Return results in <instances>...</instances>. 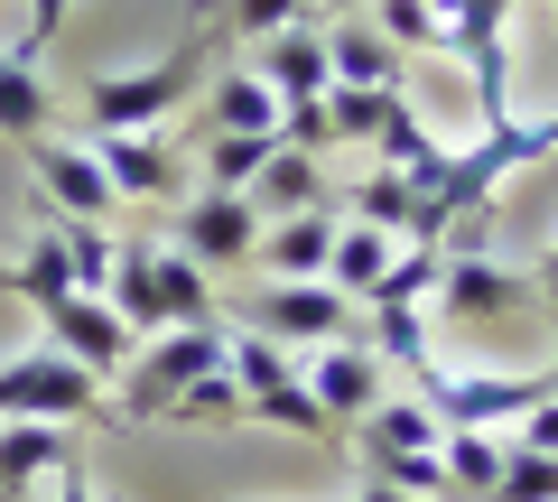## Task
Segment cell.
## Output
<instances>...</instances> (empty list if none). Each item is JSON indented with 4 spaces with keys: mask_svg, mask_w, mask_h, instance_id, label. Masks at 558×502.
Segmentation results:
<instances>
[{
    "mask_svg": "<svg viewBox=\"0 0 558 502\" xmlns=\"http://www.w3.org/2000/svg\"><path fill=\"white\" fill-rule=\"evenodd\" d=\"M494 502H558V456H539V446H502V483Z\"/></svg>",
    "mask_w": 558,
    "mask_h": 502,
    "instance_id": "cell-31",
    "label": "cell"
},
{
    "mask_svg": "<svg viewBox=\"0 0 558 502\" xmlns=\"http://www.w3.org/2000/svg\"><path fill=\"white\" fill-rule=\"evenodd\" d=\"M549 261H558V252H549Z\"/></svg>",
    "mask_w": 558,
    "mask_h": 502,
    "instance_id": "cell-40",
    "label": "cell"
},
{
    "mask_svg": "<svg viewBox=\"0 0 558 502\" xmlns=\"http://www.w3.org/2000/svg\"><path fill=\"white\" fill-rule=\"evenodd\" d=\"M149 298H159V335H168V326H233V317H223L215 270H196L178 242H168V252H149Z\"/></svg>",
    "mask_w": 558,
    "mask_h": 502,
    "instance_id": "cell-15",
    "label": "cell"
},
{
    "mask_svg": "<svg viewBox=\"0 0 558 502\" xmlns=\"http://www.w3.org/2000/svg\"><path fill=\"white\" fill-rule=\"evenodd\" d=\"M178 252L196 270H252L260 252V215L242 196H186L178 205Z\"/></svg>",
    "mask_w": 558,
    "mask_h": 502,
    "instance_id": "cell-13",
    "label": "cell"
},
{
    "mask_svg": "<svg viewBox=\"0 0 558 502\" xmlns=\"http://www.w3.org/2000/svg\"><path fill=\"white\" fill-rule=\"evenodd\" d=\"M539 280L502 270L494 252H447V280H438V317L447 326H494V317H531Z\"/></svg>",
    "mask_w": 558,
    "mask_h": 502,
    "instance_id": "cell-9",
    "label": "cell"
},
{
    "mask_svg": "<svg viewBox=\"0 0 558 502\" xmlns=\"http://www.w3.org/2000/svg\"><path fill=\"white\" fill-rule=\"evenodd\" d=\"M363 20H373L381 38L400 47V57H418V47H447V38H438V0H373Z\"/></svg>",
    "mask_w": 558,
    "mask_h": 502,
    "instance_id": "cell-30",
    "label": "cell"
},
{
    "mask_svg": "<svg viewBox=\"0 0 558 502\" xmlns=\"http://www.w3.org/2000/svg\"><path fill=\"white\" fill-rule=\"evenodd\" d=\"M252 75L270 84L279 102H317L326 84H336V75H326V20H289V28H270Z\"/></svg>",
    "mask_w": 558,
    "mask_h": 502,
    "instance_id": "cell-14",
    "label": "cell"
},
{
    "mask_svg": "<svg viewBox=\"0 0 558 502\" xmlns=\"http://www.w3.org/2000/svg\"><path fill=\"white\" fill-rule=\"evenodd\" d=\"M391 261H400L391 233H373V223H344V215H336V252H326V289H336V298L373 307V289L391 280Z\"/></svg>",
    "mask_w": 558,
    "mask_h": 502,
    "instance_id": "cell-19",
    "label": "cell"
},
{
    "mask_svg": "<svg viewBox=\"0 0 558 502\" xmlns=\"http://www.w3.org/2000/svg\"><path fill=\"white\" fill-rule=\"evenodd\" d=\"M418 401L438 409V428H521L539 401H549V372H484V363H428L418 372Z\"/></svg>",
    "mask_w": 558,
    "mask_h": 502,
    "instance_id": "cell-3",
    "label": "cell"
},
{
    "mask_svg": "<svg viewBox=\"0 0 558 502\" xmlns=\"http://www.w3.org/2000/svg\"><path fill=\"white\" fill-rule=\"evenodd\" d=\"M512 438H521V446H539V456H558V391H549V401H539L531 419L512 428Z\"/></svg>",
    "mask_w": 558,
    "mask_h": 502,
    "instance_id": "cell-35",
    "label": "cell"
},
{
    "mask_svg": "<svg viewBox=\"0 0 558 502\" xmlns=\"http://www.w3.org/2000/svg\"><path fill=\"white\" fill-rule=\"evenodd\" d=\"M65 252H75V289H84V298H102V289H112V252H121V242L102 233V223H65Z\"/></svg>",
    "mask_w": 558,
    "mask_h": 502,
    "instance_id": "cell-33",
    "label": "cell"
},
{
    "mask_svg": "<svg viewBox=\"0 0 558 502\" xmlns=\"http://www.w3.org/2000/svg\"><path fill=\"white\" fill-rule=\"evenodd\" d=\"M242 326H260L270 344H307V354H317V344L363 335V307L336 298L326 280H270V289L252 298V317H242Z\"/></svg>",
    "mask_w": 558,
    "mask_h": 502,
    "instance_id": "cell-6",
    "label": "cell"
},
{
    "mask_svg": "<svg viewBox=\"0 0 558 502\" xmlns=\"http://www.w3.org/2000/svg\"><path fill=\"white\" fill-rule=\"evenodd\" d=\"M84 149L102 159L121 205H186V159H178L168 131H94Z\"/></svg>",
    "mask_w": 558,
    "mask_h": 502,
    "instance_id": "cell-7",
    "label": "cell"
},
{
    "mask_svg": "<svg viewBox=\"0 0 558 502\" xmlns=\"http://www.w3.org/2000/svg\"><path fill=\"white\" fill-rule=\"evenodd\" d=\"M381 112H391V94H363V84H326V131H336V149H373Z\"/></svg>",
    "mask_w": 558,
    "mask_h": 502,
    "instance_id": "cell-28",
    "label": "cell"
},
{
    "mask_svg": "<svg viewBox=\"0 0 558 502\" xmlns=\"http://www.w3.org/2000/svg\"><path fill=\"white\" fill-rule=\"evenodd\" d=\"M196 84H205V38H186L178 57L140 65V75H94L84 84V121H94V131H159Z\"/></svg>",
    "mask_w": 558,
    "mask_h": 502,
    "instance_id": "cell-4",
    "label": "cell"
},
{
    "mask_svg": "<svg viewBox=\"0 0 558 502\" xmlns=\"http://www.w3.org/2000/svg\"><path fill=\"white\" fill-rule=\"evenodd\" d=\"M20 10H28V28H20V57H47V38L65 28V10H75V0H20Z\"/></svg>",
    "mask_w": 558,
    "mask_h": 502,
    "instance_id": "cell-34",
    "label": "cell"
},
{
    "mask_svg": "<svg viewBox=\"0 0 558 502\" xmlns=\"http://www.w3.org/2000/svg\"><path fill=\"white\" fill-rule=\"evenodd\" d=\"M102 382L84 372V363H65V354H10L0 363V419H47V428H84V419H102Z\"/></svg>",
    "mask_w": 558,
    "mask_h": 502,
    "instance_id": "cell-5",
    "label": "cell"
},
{
    "mask_svg": "<svg viewBox=\"0 0 558 502\" xmlns=\"http://www.w3.org/2000/svg\"><path fill=\"white\" fill-rule=\"evenodd\" d=\"M326 75L336 84H363V94H400V47L381 38L373 20H326Z\"/></svg>",
    "mask_w": 558,
    "mask_h": 502,
    "instance_id": "cell-17",
    "label": "cell"
},
{
    "mask_svg": "<svg viewBox=\"0 0 558 502\" xmlns=\"http://www.w3.org/2000/svg\"><path fill=\"white\" fill-rule=\"evenodd\" d=\"M428 149H438V131L410 112V94H391V112H381V131H373V168H428Z\"/></svg>",
    "mask_w": 558,
    "mask_h": 502,
    "instance_id": "cell-27",
    "label": "cell"
},
{
    "mask_svg": "<svg viewBox=\"0 0 558 502\" xmlns=\"http://www.w3.org/2000/svg\"><path fill=\"white\" fill-rule=\"evenodd\" d=\"M205 131H252V140H279V94L252 75V65H223V75H205Z\"/></svg>",
    "mask_w": 558,
    "mask_h": 502,
    "instance_id": "cell-20",
    "label": "cell"
},
{
    "mask_svg": "<svg viewBox=\"0 0 558 502\" xmlns=\"http://www.w3.org/2000/svg\"><path fill=\"white\" fill-rule=\"evenodd\" d=\"M354 10H373V0H326V20H354Z\"/></svg>",
    "mask_w": 558,
    "mask_h": 502,
    "instance_id": "cell-38",
    "label": "cell"
},
{
    "mask_svg": "<svg viewBox=\"0 0 558 502\" xmlns=\"http://www.w3.org/2000/svg\"><path fill=\"white\" fill-rule=\"evenodd\" d=\"M307 401L326 409V428H363L373 419V401L381 391H391V372H381V354L363 335H344V344H317V354H307Z\"/></svg>",
    "mask_w": 558,
    "mask_h": 502,
    "instance_id": "cell-10",
    "label": "cell"
},
{
    "mask_svg": "<svg viewBox=\"0 0 558 502\" xmlns=\"http://www.w3.org/2000/svg\"><path fill=\"white\" fill-rule=\"evenodd\" d=\"M279 140H252V131H205V196H242V186L270 168Z\"/></svg>",
    "mask_w": 558,
    "mask_h": 502,
    "instance_id": "cell-25",
    "label": "cell"
},
{
    "mask_svg": "<svg viewBox=\"0 0 558 502\" xmlns=\"http://www.w3.org/2000/svg\"><path fill=\"white\" fill-rule=\"evenodd\" d=\"M502 446H512V438H494V428H447V446H438V465H447V493H465V502H494V483H502Z\"/></svg>",
    "mask_w": 558,
    "mask_h": 502,
    "instance_id": "cell-24",
    "label": "cell"
},
{
    "mask_svg": "<svg viewBox=\"0 0 558 502\" xmlns=\"http://www.w3.org/2000/svg\"><path fill=\"white\" fill-rule=\"evenodd\" d=\"M38 502H102V493H94V475H84V465H65V475H57V483H47V493H38Z\"/></svg>",
    "mask_w": 558,
    "mask_h": 502,
    "instance_id": "cell-36",
    "label": "cell"
},
{
    "mask_svg": "<svg viewBox=\"0 0 558 502\" xmlns=\"http://www.w3.org/2000/svg\"><path fill=\"white\" fill-rule=\"evenodd\" d=\"M84 465V428H47V419H0V502H38L47 483Z\"/></svg>",
    "mask_w": 558,
    "mask_h": 502,
    "instance_id": "cell-12",
    "label": "cell"
},
{
    "mask_svg": "<svg viewBox=\"0 0 558 502\" xmlns=\"http://www.w3.org/2000/svg\"><path fill=\"white\" fill-rule=\"evenodd\" d=\"M223 335H233V326H168V335H140V354L112 372V409L121 419H168V409L223 363Z\"/></svg>",
    "mask_w": 558,
    "mask_h": 502,
    "instance_id": "cell-1",
    "label": "cell"
},
{
    "mask_svg": "<svg viewBox=\"0 0 558 502\" xmlns=\"http://www.w3.org/2000/svg\"><path fill=\"white\" fill-rule=\"evenodd\" d=\"M57 131V94H47L38 57H20V47H0V140H47Z\"/></svg>",
    "mask_w": 558,
    "mask_h": 502,
    "instance_id": "cell-21",
    "label": "cell"
},
{
    "mask_svg": "<svg viewBox=\"0 0 558 502\" xmlns=\"http://www.w3.org/2000/svg\"><path fill=\"white\" fill-rule=\"evenodd\" d=\"M196 20H215L223 38H270V28H289V20H307V0H205Z\"/></svg>",
    "mask_w": 558,
    "mask_h": 502,
    "instance_id": "cell-29",
    "label": "cell"
},
{
    "mask_svg": "<svg viewBox=\"0 0 558 502\" xmlns=\"http://www.w3.org/2000/svg\"><path fill=\"white\" fill-rule=\"evenodd\" d=\"M326 196H336V186H326V159H307V149H289V140L270 149V168H260L252 186H242V205H252L260 223H279V215H317Z\"/></svg>",
    "mask_w": 558,
    "mask_h": 502,
    "instance_id": "cell-16",
    "label": "cell"
},
{
    "mask_svg": "<svg viewBox=\"0 0 558 502\" xmlns=\"http://www.w3.org/2000/svg\"><path fill=\"white\" fill-rule=\"evenodd\" d=\"M168 419H178V428H233V419H242V391H233V372L215 363V372H205V382L186 391V401L168 409Z\"/></svg>",
    "mask_w": 558,
    "mask_h": 502,
    "instance_id": "cell-32",
    "label": "cell"
},
{
    "mask_svg": "<svg viewBox=\"0 0 558 502\" xmlns=\"http://www.w3.org/2000/svg\"><path fill=\"white\" fill-rule=\"evenodd\" d=\"M354 502H410V493H391V483H363V493Z\"/></svg>",
    "mask_w": 558,
    "mask_h": 502,
    "instance_id": "cell-37",
    "label": "cell"
},
{
    "mask_svg": "<svg viewBox=\"0 0 558 502\" xmlns=\"http://www.w3.org/2000/svg\"><path fill=\"white\" fill-rule=\"evenodd\" d=\"M223 372H233V391H242V419L289 428V438H336V428H326V409L307 401L289 344H270L260 326H233V335H223Z\"/></svg>",
    "mask_w": 558,
    "mask_h": 502,
    "instance_id": "cell-2",
    "label": "cell"
},
{
    "mask_svg": "<svg viewBox=\"0 0 558 502\" xmlns=\"http://www.w3.org/2000/svg\"><path fill=\"white\" fill-rule=\"evenodd\" d=\"M326 252H336V215H279V223H260V252H252V270H270V280H326Z\"/></svg>",
    "mask_w": 558,
    "mask_h": 502,
    "instance_id": "cell-18",
    "label": "cell"
},
{
    "mask_svg": "<svg viewBox=\"0 0 558 502\" xmlns=\"http://www.w3.org/2000/svg\"><path fill=\"white\" fill-rule=\"evenodd\" d=\"M38 326H47V354H65V363H84L102 391H112V372L140 354V335L112 317V298H84V289H65L57 307H38Z\"/></svg>",
    "mask_w": 558,
    "mask_h": 502,
    "instance_id": "cell-8",
    "label": "cell"
},
{
    "mask_svg": "<svg viewBox=\"0 0 558 502\" xmlns=\"http://www.w3.org/2000/svg\"><path fill=\"white\" fill-rule=\"evenodd\" d=\"M28 177H38V196L57 205L65 223H112V177H102V159L84 140H57V131H47V140H28Z\"/></svg>",
    "mask_w": 558,
    "mask_h": 502,
    "instance_id": "cell-11",
    "label": "cell"
},
{
    "mask_svg": "<svg viewBox=\"0 0 558 502\" xmlns=\"http://www.w3.org/2000/svg\"><path fill=\"white\" fill-rule=\"evenodd\" d=\"M363 456V483H391L410 502H447V465L438 456H400V446H354Z\"/></svg>",
    "mask_w": 558,
    "mask_h": 502,
    "instance_id": "cell-26",
    "label": "cell"
},
{
    "mask_svg": "<svg viewBox=\"0 0 558 502\" xmlns=\"http://www.w3.org/2000/svg\"><path fill=\"white\" fill-rule=\"evenodd\" d=\"M354 446H400V456H438V446H447V428H438V409L418 401V391H381V401H373V419L354 428Z\"/></svg>",
    "mask_w": 558,
    "mask_h": 502,
    "instance_id": "cell-22",
    "label": "cell"
},
{
    "mask_svg": "<svg viewBox=\"0 0 558 502\" xmlns=\"http://www.w3.org/2000/svg\"><path fill=\"white\" fill-rule=\"evenodd\" d=\"M539 372H549V391H558V354H549V363H539Z\"/></svg>",
    "mask_w": 558,
    "mask_h": 502,
    "instance_id": "cell-39",
    "label": "cell"
},
{
    "mask_svg": "<svg viewBox=\"0 0 558 502\" xmlns=\"http://www.w3.org/2000/svg\"><path fill=\"white\" fill-rule=\"evenodd\" d=\"M0 289H10V298H28V307H57L65 289H75V252H65V233L20 242V252L0 261Z\"/></svg>",
    "mask_w": 558,
    "mask_h": 502,
    "instance_id": "cell-23",
    "label": "cell"
}]
</instances>
